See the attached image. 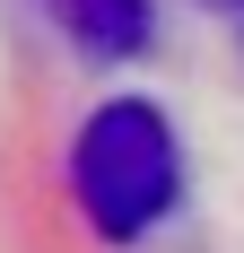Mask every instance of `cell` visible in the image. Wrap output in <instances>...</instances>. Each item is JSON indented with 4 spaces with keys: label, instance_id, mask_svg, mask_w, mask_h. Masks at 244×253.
Wrapping results in <instances>:
<instances>
[{
    "label": "cell",
    "instance_id": "cell-3",
    "mask_svg": "<svg viewBox=\"0 0 244 253\" xmlns=\"http://www.w3.org/2000/svg\"><path fill=\"white\" fill-rule=\"evenodd\" d=\"M218 9H236V18H244V0H218Z\"/></svg>",
    "mask_w": 244,
    "mask_h": 253
},
{
    "label": "cell",
    "instance_id": "cell-1",
    "mask_svg": "<svg viewBox=\"0 0 244 253\" xmlns=\"http://www.w3.org/2000/svg\"><path fill=\"white\" fill-rule=\"evenodd\" d=\"M70 192H79V210H87V227H96L105 245L148 236L174 210V192H183V157H174L166 114L148 96L96 105V114L79 123V140H70Z\"/></svg>",
    "mask_w": 244,
    "mask_h": 253
},
{
    "label": "cell",
    "instance_id": "cell-2",
    "mask_svg": "<svg viewBox=\"0 0 244 253\" xmlns=\"http://www.w3.org/2000/svg\"><path fill=\"white\" fill-rule=\"evenodd\" d=\"M44 9L61 18V35H70L79 52H96V61H131V52L157 35L148 0H44Z\"/></svg>",
    "mask_w": 244,
    "mask_h": 253
}]
</instances>
